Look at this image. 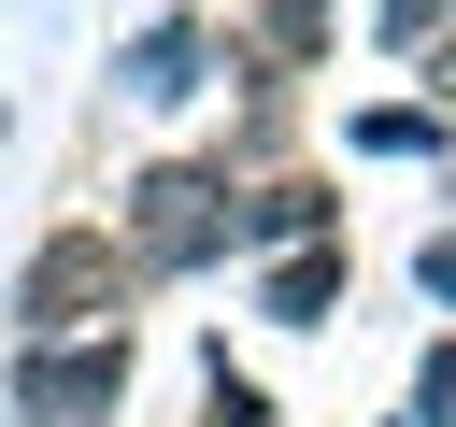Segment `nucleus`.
<instances>
[{
	"label": "nucleus",
	"instance_id": "obj_1",
	"mask_svg": "<svg viewBox=\"0 0 456 427\" xmlns=\"http://www.w3.org/2000/svg\"><path fill=\"white\" fill-rule=\"evenodd\" d=\"M114 399H128V342H71V327H57V342L14 356V413H28V427H100Z\"/></svg>",
	"mask_w": 456,
	"mask_h": 427
},
{
	"label": "nucleus",
	"instance_id": "obj_2",
	"mask_svg": "<svg viewBox=\"0 0 456 427\" xmlns=\"http://www.w3.org/2000/svg\"><path fill=\"white\" fill-rule=\"evenodd\" d=\"M100 313H114V242H100V228H57V242L14 270V327L57 342V327H100Z\"/></svg>",
	"mask_w": 456,
	"mask_h": 427
},
{
	"label": "nucleus",
	"instance_id": "obj_3",
	"mask_svg": "<svg viewBox=\"0 0 456 427\" xmlns=\"http://www.w3.org/2000/svg\"><path fill=\"white\" fill-rule=\"evenodd\" d=\"M128 228H142L157 270H200V256L228 242V171H142V185H128Z\"/></svg>",
	"mask_w": 456,
	"mask_h": 427
},
{
	"label": "nucleus",
	"instance_id": "obj_4",
	"mask_svg": "<svg viewBox=\"0 0 456 427\" xmlns=\"http://www.w3.org/2000/svg\"><path fill=\"white\" fill-rule=\"evenodd\" d=\"M114 85H128V100H200V28H185V14L142 28V43L114 57Z\"/></svg>",
	"mask_w": 456,
	"mask_h": 427
},
{
	"label": "nucleus",
	"instance_id": "obj_5",
	"mask_svg": "<svg viewBox=\"0 0 456 427\" xmlns=\"http://www.w3.org/2000/svg\"><path fill=\"white\" fill-rule=\"evenodd\" d=\"M256 299H271V327H314V313L342 299V256H328V242H299V256H285V270H271Z\"/></svg>",
	"mask_w": 456,
	"mask_h": 427
},
{
	"label": "nucleus",
	"instance_id": "obj_6",
	"mask_svg": "<svg viewBox=\"0 0 456 427\" xmlns=\"http://www.w3.org/2000/svg\"><path fill=\"white\" fill-rule=\"evenodd\" d=\"M314 228H328V199H314V185H271L256 214H228V242H314Z\"/></svg>",
	"mask_w": 456,
	"mask_h": 427
},
{
	"label": "nucleus",
	"instance_id": "obj_7",
	"mask_svg": "<svg viewBox=\"0 0 456 427\" xmlns=\"http://www.w3.org/2000/svg\"><path fill=\"white\" fill-rule=\"evenodd\" d=\"M314 43H328V0H256V57L271 71H299Z\"/></svg>",
	"mask_w": 456,
	"mask_h": 427
},
{
	"label": "nucleus",
	"instance_id": "obj_8",
	"mask_svg": "<svg viewBox=\"0 0 456 427\" xmlns=\"http://www.w3.org/2000/svg\"><path fill=\"white\" fill-rule=\"evenodd\" d=\"M200 427H271V399H256L242 370H214V384H200Z\"/></svg>",
	"mask_w": 456,
	"mask_h": 427
},
{
	"label": "nucleus",
	"instance_id": "obj_9",
	"mask_svg": "<svg viewBox=\"0 0 456 427\" xmlns=\"http://www.w3.org/2000/svg\"><path fill=\"white\" fill-rule=\"evenodd\" d=\"M413 427H456V342H442V356L413 370Z\"/></svg>",
	"mask_w": 456,
	"mask_h": 427
},
{
	"label": "nucleus",
	"instance_id": "obj_10",
	"mask_svg": "<svg viewBox=\"0 0 456 427\" xmlns=\"http://www.w3.org/2000/svg\"><path fill=\"white\" fill-rule=\"evenodd\" d=\"M413 270H428V299H456V228H442V242H428Z\"/></svg>",
	"mask_w": 456,
	"mask_h": 427
},
{
	"label": "nucleus",
	"instance_id": "obj_11",
	"mask_svg": "<svg viewBox=\"0 0 456 427\" xmlns=\"http://www.w3.org/2000/svg\"><path fill=\"white\" fill-rule=\"evenodd\" d=\"M428 85H442V114H456V57H442V71H428Z\"/></svg>",
	"mask_w": 456,
	"mask_h": 427
}]
</instances>
